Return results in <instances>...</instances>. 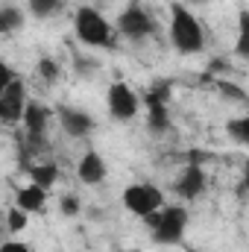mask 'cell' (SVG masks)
Segmentation results:
<instances>
[{"label":"cell","mask_w":249,"mask_h":252,"mask_svg":"<svg viewBox=\"0 0 249 252\" xmlns=\"http://www.w3.org/2000/svg\"><path fill=\"white\" fill-rule=\"evenodd\" d=\"M170 41L185 56L202 53V47H205V30H202L199 18L187 9L185 3H173L170 6Z\"/></svg>","instance_id":"6da1fadb"},{"label":"cell","mask_w":249,"mask_h":252,"mask_svg":"<svg viewBox=\"0 0 249 252\" xmlns=\"http://www.w3.org/2000/svg\"><path fill=\"white\" fill-rule=\"evenodd\" d=\"M73 30L76 38L88 47H115V27L103 18V12H97L94 6H79L73 15Z\"/></svg>","instance_id":"7a4b0ae2"},{"label":"cell","mask_w":249,"mask_h":252,"mask_svg":"<svg viewBox=\"0 0 249 252\" xmlns=\"http://www.w3.org/2000/svg\"><path fill=\"white\" fill-rule=\"evenodd\" d=\"M144 223L153 229L156 244H179L187 229V211L182 205H167L156 214H147Z\"/></svg>","instance_id":"3957f363"},{"label":"cell","mask_w":249,"mask_h":252,"mask_svg":"<svg viewBox=\"0 0 249 252\" xmlns=\"http://www.w3.org/2000/svg\"><path fill=\"white\" fill-rule=\"evenodd\" d=\"M124 205L135 214V217H147V214H156V211H161V205H164V193L156 188V185H150V182H138V185H129L124 190Z\"/></svg>","instance_id":"277c9868"},{"label":"cell","mask_w":249,"mask_h":252,"mask_svg":"<svg viewBox=\"0 0 249 252\" xmlns=\"http://www.w3.org/2000/svg\"><path fill=\"white\" fill-rule=\"evenodd\" d=\"M167 97H170V85H167V82H158V85H156V88H150V91H147V97H144L147 124H150V132H156V135H164V132L170 129Z\"/></svg>","instance_id":"5b68a950"},{"label":"cell","mask_w":249,"mask_h":252,"mask_svg":"<svg viewBox=\"0 0 249 252\" xmlns=\"http://www.w3.org/2000/svg\"><path fill=\"white\" fill-rule=\"evenodd\" d=\"M27 85H24V79L18 76V79H12L9 85H3L0 88V118H3V124H18V121H24V112H27Z\"/></svg>","instance_id":"8992f818"},{"label":"cell","mask_w":249,"mask_h":252,"mask_svg":"<svg viewBox=\"0 0 249 252\" xmlns=\"http://www.w3.org/2000/svg\"><path fill=\"white\" fill-rule=\"evenodd\" d=\"M106 106H109V115H112L115 121H132V118L138 115V109H141V100H138V94H135L126 82L118 79V82L109 85Z\"/></svg>","instance_id":"52a82bcc"},{"label":"cell","mask_w":249,"mask_h":252,"mask_svg":"<svg viewBox=\"0 0 249 252\" xmlns=\"http://www.w3.org/2000/svg\"><path fill=\"white\" fill-rule=\"evenodd\" d=\"M153 30H156V24L147 15V9H141V6H126L118 18V35H124L129 41H144Z\"/></svg>","instance_id":"ba28073f"},{"label":"cell","mask_w":249,"mask_h":252,"mask_svg":"<svg viewBox=\"0 0 249 252\" xmlns=\"http://www.w3.org/2000/svg\"><path fill=\"white\" fill-rule=\"evenodd\" d=\"M205 185H208V179H205L202 164H187L185 170L179 173V179L173 182V190L182 199H196V196H202Z\"/></svg>","instance_id":"9c48e42d"},{"label":"cell","mask_w":249,"mask_h":252,"mask_svg":"<svg viewBox=\"0 0 249 252\" xmlns=\"http://www.w3.org/2000/svg\"><path fill=\"white\" fill-rule=\"evenodd\" d=\"M76 176H79L82 185H100V182H106L109 167H106V161H103L100 153L88 150V153L79 158V164H76Z\"/></svg>","instance_id":"30bf717a"},{"label":"cell","mask_w":249,"mask_h":252,"mask_svg":"<svg viewBox=\"0 0 249 252\" xmlns=\"http://www.w3.org/2000/svg\"><path fill=\"white\" fill-rule=\"evenodd\" d=\"M24 132L27 138H47V124H50V109L44 103H35L30 100L27 103V112H24Z\"/></svg>","instance_id":"8fae6325"},{"label":"cell","mask_w":249,"mask_h":252,"mask_svg":"<svg viewBox=\"0 0 249 252\" xmlns=\"http://www.w3.org/2000/svg\"><path fill=\"white\" fill-rule=\"evenodd\" d=\"M59 124L62 129L70 135V138H85L91 129H94V121H91V115H85V112H79V109H70V106H62L59 112Z\"/></svg>","instance_id":"7c38bea8"},{"label":"cell","mask_w":249,"mask_h":252,"mask_svg":"<svg viewBox=\"0 0 249 252\" xmlns=\"http://www.w3.org/2000/svg\"><path fill=\"white\" fill-rule=\"evenodd\" d=\"M44 202H47V190L41 188V185H35V182L32 185H24V188L15 193V205L24 208V211H30V214L32 211H41Z\"/></svg>","instance_id":"4fadbf2b"},{"label":"cell","mask_w":249,"mask_h":252,"mask_svg":"<svg viewBox=\"0 0 249 252\" xmlns=\"http://www.w3.org/2000/svg\"><path fill=\"white\" fill-rule=\"evenodd\" d=\"M30 176L35 185H41L44 190H50L59 179V167L53 161H38V164H30Z\"/></svg>","instance_id":"5bb4252c"},{"label":"cell","mask_w":249,"mask_h":252,"mask_svg":"<svg viewBox=\"0 0 249 252\" xmlns=\"http://www.w3.org/2000/svg\"><path fill=\"white\" fill-rule=\"evenodd\" d=\"M235 56L249 59V9L238 12V38H235Z\"/></svg>","instance_id":"9a60e30c"},{"label":"cell","mask_w":249,"mask_h":252,"mask_svg":"<svg viewBox=\"0 0 249 252\" xmlns=\"http://www.w3.org/2000/svg\"><path fill=\"white\" fill-rule=\"evenodd\" d=\"M64 9V0H30V12L35 18H56Z\"/></svg>","instance_id":"2e32d148"},{"label":"cell","mask_w":249,"mask_h":252,"mask_svg":"<svg viewBox=\"0 0 249 252\" xmlns=\"http://www.w3.org/2000/svg\"><path fill=\"white\" fill-rule=\"evenodd\" d=\"M226 135H229L232 141L247 144L249 147V115H244V118H232V121L226 124Z\"/></svg>","instance_id":"e0dca14e"},{"label":"cell","mask_w":249,"mask_h":252,"mask_svg":"<svg viewBox=\"0 0 249 252\" xmlns=\"http://www.w3.org/2000/svg\"><path fill=\"white\" fill-rule=\"evenodd\" d=\"M214 85H217V91L226 97V100H238V103H249V94L238 85V82H232V79H214Z\"/></svg>","instance_id":"ac0fdd59"},{"label":"cell","mask_w":249,"mask_h":252,"mask_svg":"<svg viewBox=\"0 0 249 252\" xmlns=\"http://www.w3.org/2000/svg\"><path fill=\"white\" fill-rule=\"evenodd\" d=\"M24 24V15L15 9V6H3L0 9V32H12Z\"/></svg>","instance_id":"d6986e66"},{"label":"cell","mask_w":249,"mask_h":252,"mask_svg":"<svg viewBox=\"0 0 249 252\" xmlns=\"http://www.w3.org/2000/svg\"><path fill=\"white\" fill-rule=\"evenodd\" d=\"M27 214H30V211H24V208H18V205L9 211V232H12V235H18V232L27 229V223H30Z\"/></svg>","instance_id":"ffe728a7"},{"label":"cell","mask_w":249,"mask_h":252,"mask_svg":"<svg viewBox=\"0 0 249 252\" xmlns=\"http://www.w3.org/2000/svg\"><path fill=\"white\" fill-rule=\"evenodd\" d=\"M38 76L47 79V82H56V79H59V64L53 62L50 56H41V59H38Z\"/></svg>","instance_id":"44dd1931"},{"label":"cell","mask_w":249,"mask_h":252,"mask_svg":"<svg viewBox=\"0 0 249 252\" xmlns=\"http://www.w3.org/2000/svg\"><path fill=\"white\" fill-rule=\"evenodd\" d=\"M59 211H62L64 217H76L79 214V199L73 193H64L62 199H59Z\"/></svg>","instance_id":"7402d4cb"},{"label":"cell","mask_w":249,"mask_h":252,"mask_svg":"<svg viewBox=\"0 0 249 252\" xmlns=\"http://www.w3.org/2000/svg\"><path fill=\"white\" fill-rule=\"evenodd\" d=\"M0 252H32L27 244H21V241H6L3 247H0Z\"/></svg>","instance_id":"603a6c76"},{"label":"cell","mask_w":249,"mask_h":252,"mask_svg":"<svg viewBox=\"0 0 249 252\" xmlns=\"http://www.w3.org/2000/svg\"><path fill=\"white\" fill-rule=\"evenodd\" d=\"M229 67V62H223V59H211V64H208V70L211 73H217V70H226Z\"/></svg>","instance_id":"cb8c5ba5"},{"label":"cell","mask_w":249,"mask_h":252,"mask_svg":"<svg viewBox=\"0 0 249 252\" xmlns=\"http://www.w3.org/2000/svg\"><path fill=\"white\" fill-rule=\"evenodd\" d=\"M241 190H249V161L244 164V182H241Z\"/></svg>","instance_id":"d4e9b609"},{"label":"cell","mask_w":249,"mask_h":252,"mask_svg":"<svg viewBox=\"0 0 249 252\" xmlns=\"http://www.w3.org/2000/svg\"><path fill=\"white\" fill-rule=\"evenodd\" d=\"M187 252H199V250H187Z\"/></svg>","instance_id":"484cf974"}]
</instances>
